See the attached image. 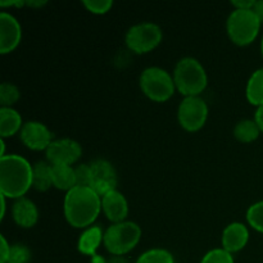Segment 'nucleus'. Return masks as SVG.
<instances>
[{
	"label": "nucleus",
	"instance_id": "obj_1",
	"mask_svg": "<svg viewBox=\"0 0 263 263\" xmlns=\"http://www.w3.org/2000/svg\"><path fill=\"white\" fill-rule=\"evenodd\" d=\"M102 210V197L90 186L76 185L64 197L63 211L67 221L74 228L91 225Z\"/></svg>",
	"mask_w": 263,
	"mask_h": 263
},
{
	"label": "nucleus",
	"instance_id": "obj_2",
	"mask_svg": "<svg viewBox=\"0 0 263 263\" xmlns=\"http://www.w3.org/2000/svg\"><path fill=\"white\" fill-rule=\"evenodd\" d=\"M32 186V166L18 154L0 157V193L7 198H22Z\"/></svg>",
	"mask_w": 263,
	"mask_h": 263
},
{
	"label": "nucleus",
	"instance_id": "obj_3",
	"mask_svg": "<svg viewBox=\"0 0 263 263\" xmlns=\"http://www.w3.org/2000/svg\"><path fill=\"white\" fill-rule=\"evenodd\" d=\"M174 80L179 91L185 97L200 94L208 84L205 68L193 57H184L177 62L174 69Z\"/></svg>",
	"mask_w": 263,
	"mask_h": 263
},
{
	"label": "nucleus",
	"instance_id": "obj_4",
	"mask_svg": "<svg viewBox=\"0 0 263 263\" xmlns=\"http://www.w3.org/2000/svg\"><path fill=\"white\" fill-rule=\"evenodd\" d=\"M141 236L140 226L133 221L112 223L104 231L103 243L109 253L121 256L136 247Z\"/></svg>",
	"mask_w": 263,
	"mask_h": 263
},
{
	"label": "nucleus",
	"instance_id": "obj_5",
	"mask_svg": "<svg viewBox=\"0 0 263 263\" xmlns=\"http://www.w3.org/2000/svg\"><path fill=\"white\" fill-rule=\"evenodd\" d=\"M261 21L252 9H235L229 14L226 28L231 40L238 45H248L257 37Z\"/></svg>",
	"mask_w": 263,
	"mask_h": 263
},
{
	"label": "nucleus",
	"instance_id": "obj_6",
	"mask_svg": "<svg viewBox=\"0 0 263 263\" xmlns=\"http://www.w3.org/2000/svg\"><path fill=\"white\" fill-rule=\"evenodd\" d=\"M140 87L144 94L156 102H164L175 92L174 76L164 68L152 66L144 69L140 74Z\"/></svg>",
	"mask_w": 263,
	"mask_h": 263
},
{
	"label": "nucleus",
	"instance_id": "obj_7",
	"mask_svg": "<svg viewBox=\"0 0 263 263\" xmlns=\"http://www.w3.org/2000/svg\"><path fill=\"white\" fill-rule=\"evenodd\" d=\"M162 40V28L154 22H139L131 26L125 36L128 48L136 53H148Z\"/></svg>",
	"mask_w": 263,
	"mask_h": 263
},
{
	"label": "nucleus",
	"instance_id": "obj_8",
	"mask_svg": "<svg viewBox=\"0 0 263 263\" xmlns=\"http://www.w3.org/2000/svg\"><path fill=\"white\" fill-rule=\"evenodd\" d=\"M179 122L185 130L197 131L205 123L208 117V105L199 95L185 97L177 110Z\"/></svg>",
	"mask_w": 263,
	"mask_h": 263
},
{
	"label": "nucleus",
	"instance_id": "obj_9",
	"mask_svg": "<svg viewBox=\"0 0 263 263\" xmlns=\"http://www.w3.org/2000/svg\"><path fill=\"white\" fill-rule=\"evenodd\" d=\"M90 164V185L100 197L116 190L118 182L117 171L109 161L104 158L94 159Z\"/></svg>",
	"mask_w": 263,
	"mask_h": 263
},
{
	"label": "nucleus",
	"instance_id": "obj_10",
	"mask_svg": "<svg viewBox=\"0 0 263 263\" xmlns=\"http://www.w3.org/2000/svg\"><path fill=\"white\" fill-rule=\"evenodd\" d=\"M81 145L73 139H55L46 148V158L51 164H69L81 157Z\"/></svg>",
	"mask_w": 263,
	"mask_h": 263
},
{
	"label": "nucleus",
	"instance_id": "obj_11",
	"mask_svg": "<svg viewBox=\"0 0 263 263\" xmlns=\"http://www.w3.org/2000/svg\"><path fill=\"white\" fill-rule=\"evenodd\" d=\"M22 143L33 151H43L49 146L53 139L51 131L40 121H27L20 131Z\"/></svg>",
	"mask_w": 263,
	"mask_h": 263
},
{
	"label": "nucleus",
	"instance_id": "obj_12",
	"mask_svg": "<svg viewBox=\"0 0 263 263\" xmlns=\"http://www.w3.org/2000/svg\"><path fill=\"white\" fill-rule=\"evenodd\" d=\"M22 39V28L13 14L0 13V53L5 54L18 46Z\"/></svg>",
	"mask_w": 263,
	"mask_h": 263
},
{
	"label": "nucleus",
	"instance_id": "obj_13",
	"mask_svg": "<svg viewBox=\"0 0 263 263\" xmlns=\"http://www.w3.org/2000/svg\"><path fill=\"white\" fill-rule=\"evenodd\" d=\"M102 208L113 223L125 221L128 215V203L125 195L117 189L107 193L102 197Z\"/></svg>",
	"mask_w": 263,
	"mask_h": 263
},
{
	"label": "nucleus",
	"instance_id": "obj_14",
	"mask_svg": "<svg viewBox=\"0 0 263 263\" xmlns=\"http://www.w3.org/2000/svg\"><path fill=\"white\" fill-rule=\"evenodd\" d=\"M249 239V231L244 223L231 222L222 233V248L228 252H239L247 246Z\"/></svg>",
	"mask_w": 263,
	"mask_h": 263
},
{
	"label": "nucleus",
	"instance_id": "obj_15",
	"mask_svg": "<svg viewBox=\"0 0 263 263\" xmlns=\"http://www.w3.org/2000/svg\"><path fill=\"white\" fill-rule=\"evenodd\" d=\"M12 216L15 223L22 228H32L39 218V210L28 198H18L12 205Z\"/></svg>",
	"mask_w": 263,
	"mask_h": 263
},
{
	"label": "nucleus",
	"instance_id": "obj_16",
	"mask_svg": "<svg viewBox=\"0 0 263 263\" xmlns=\"http://www.w3.org/2000/svg\"><path fill=\"white\" fill-rule=\"evenodd\" d=\"M103 238H104V233H103V229L99 225L89 226L80 235L79 241H77V248L82 254L92 257L97 254V251L100 244H102Z\"/></svg>",
	"mask_w": 263,
	"mask_h": 263
},
{
	"label": "nucleus",
	"instance_id": "obj_17",
	"mask_svg": "<svg viewBox=\"0 0 263 263\" xmlns=\"http://www.w3.org/2000/svg\"><path fill=\"white\" fill-rule=\"evenodd\" d=\"M22 126V117L18 110L12 107L0 108V136L3 139L14 135L17 131H21Z\"/></svg>",
	"mask_w": 263,
	"mask_h": 263
},
{
	"label": "nucleus",
	"instance_id": "obj_18",
	"mask_svg": "<svg viewBox=\"0 0 263 263\" xmlns=\"http://www.w3.org/2000/svg\"><path fill=\"white\" fill-rule=\"evenodd\" d=\"M53 185L61 190H71L76 186L74 168L69 164H51Z\"/></svg>",
	"mask_w": 263,
	"mask_h": 263
},
{
	"label": "nucleus",
	"instance_id": "obj_19",
	"mask_svg": "<svg viewBox=\"0 0 263 263\" xmlns=\"http://www.w3.org/2000/svg\"><path fill=\"white\" fill-rule=\"evenodd\" d=\"M53 185L51 164L48 162L39 161L32 166V186L36 190L45 192Z\"/></svg>",
	"mask_w": 263,
	"mask_h": 263
},
{
	"label": "nucleus",
	"instance_id": "obj_20",
	"mask_svg": "<svg viewBox=\"0 0 263 263\" xmlns=\"http://www.w3.org/2000/svg\"><path fill=\"white\" fill-rule=\"evenodd\" d=\"M247 99L253 105L263 104V67L256 69L247 82Z\"/></svg>",
	"mask_w": 263,
	"mask_h": 263
},
{
	"label": "nucleus",
	"instance_id": "obj_21",
	"mask_svg": "<svg viewBox=\"0 0 263 263\" xmlns=\"http://www.w3.org/2000/svg\"><path fill=\"white\" fill-rule=\"evenodd\" d=\"M261 128L254 120H241L234 127V136L241 143H252L259 136Z\"/></svg>",
	"mask_w": 263,
	"mask_h": 263
},
{
	"label": "nucleus",
	"instance_id": "obj_22",
	"mask_svg": "<svg viewBox=\"0 0 263 263\" xmlns=\"http://www.w3.org/2000/svg\"><path fill=\"white\" fill-rule=\"evenodd\" d=\"M136 263H175L171 252L163 248H152L144 252Z\"/></svg>",
	"mask_w": 263,
	"mask_h": 263
},
{
	"label": "nucleus",
	"instance_id": "obj_23",
	"mask_svg": "<svg viewBox=\"0 0 263 263\" xmlns=\"http://www.w3.org/2000/svg\"><path fill=\"white\" fill-rule=\"evenodd\" d=\"M21 97L20 89L12 82H2L0 85V104L2 107H12Z\"/></svg>",
	"mask_w": 263,
	"mask_h": 263
},
{
	"label": "nucleus",
	"instance_id": "obj_24",
	"mask_svg": "<svg viewBox=\"0 0 263 263\" xmlns=\"http://www.w3.org/2000/svg\"><path fill=\"white\" fill-rule=\"evenodd\" d=\"M247 220L253 229L263 233V199L254 203L247 211Z\"/></svg>",
	"mask_w": 263,
	"mask_h": 263
},
{
	"label": "nucleus",
	"instance_id": "obj_25",
	"mask_svg": "<svg viewBox=\"0 0 263 263\" xmlns=\"http://www.w3.org/2000/svg\"><path fill=\"white\" fill-rule=\"evenodd\" d=\"M31 259V251L22 243L13 244L10 247L9 258L7 263H28Z\"/></svg>",
	"mask_w": 263,
	"mask_h": 263
},
{
	"label": "nucleus",
	"instance_id": "obj_26",
	"mask_svg": "<svg viewBox=\"0 0 263 263\" xmlns=\"http://www.w3.org/2000/svg\"><path fill=\"white\" fill-rule=\"evenodd\" d=\"M200 263H234V257L223 248H215L204 254Z\"/></svg>",
	"mask_w": 263,
	"mask_h": 263
},
{
	"label": "nucleus",
	"instance_id": "obj_27",
	"mask_svg": "<svg viewBox=\"0 0 263 263\" xmlns=\"http://www.w3.org/2000/svg\"><path fill=\"white\" fill-rule=\"evenodd\" d=\"M82 4L92 13H98V14H102V13L108 12L110 9V7L113 5L112 0H84Z\"/></svg>",
	"mask_w": 263,
	"mask_h": 263
},
{
	"label": "nucleus",
	"instance_id": "obj_28",
	"mask_svg": "<svg viewBox=\"0 0 263 263\" xmlns=\"http://www.w3.org/2000/svg\"><path fill=\"white\" fill-rule=\"evenodd\" d=\"M76 175V185L79 186H89L90 185V164L82 163L74 168Z\"/></svg>",
	"mask_w": 263,
	"mask_h": 263
},
{
	"label": "nucleus",
	"instance_id": "obj_29",
	"mask_svg": "<svg viewBox=\"0 0 263 263\" xmlns=\"http://www.w3.org/2000/svg\"><path fill=\"white\" fill-rule=\"evenodd\" d=\"M0 240H2V246H0V263H7L8 258H9L10 247L12 246L8 244L4 235H0Z\"/></svg>",
	"mask_w": 263,
	"mask_h": 263
},
{
	"label": "nucleus",
	"instance_id": "obj_30",
	"mask_svg": "<svg viewBox=\"0 0 263 263\" xmlns=\"http://www.w3.org/2000/svg\"><path fill=\"white\" fill-rule=\"evenodd\" d=\"M256 0H233V4L235 5L238 9H252Z\"/></svg>",
	"mask_w": 263,
	"mask_h": 263
},
{
	"label": "nucleus",
	"instance_id": "obj_31",
	"mask_svg": "<svg viewBox=\"0 0 263 263\" xmlns=\"http://www.w3.org/2000/svg\"><path fill=\"white\" fill-rule=\"evenodd\" d=\"M254 13L257 14V17L259 18V21L263 22V0H256L254 2L253 8H252Z\"/></svg>",
	"mask_w": 263,
	"mask_h": 263
},
{
	"label": "nucleus",
	"instance_id": "obj_32",
	"mask_svg": "<svg viewBox=\"0 0 263 263\" xmlns=\"http://www.w3.org/2000/svg\"><path fill=\"white\" fill-rule=\"evenodd\" d=\"M254 121H256L258 127L261 128V131L263 133V104L257 107L256 115H254Z\"/></svg>",
	"mask_w": 263,
	"mask_h": 263
},
{
	"label": "nucleus",
	"instance_id": "obj_33",
	"mask_svg": "<svg viewBox=\"0 0 263 263\" xmlns=\"http://www.w3.org/2000/svg\"><path fill=\"white\" fill-rule=\"evenodd\" d=\"M5 195H3L2 193H0V199H2V213H0V218H4L5 216V210H7V203H5Z\"/></svg>",
	"mask_w": 263,
	"mask_h": 263
},
{
	"label": "nucleus",
	"instance_id": "obj_34",
	"mask_svg": "<svg viewBox=\"0 0 263 263\" xmlns=\"http://www.w3.org/2000/svg\"><path fill=\"white\" fill-rule=\"evenodd\" d=\"M91 263H107L105 258L100 254H95V256L91 257Z\"/></svg>",
	"mask_w": 263,
	"mask_h": 263
},
{
	"label": "nucleus",
	"instance_id": "obj_35",
	"mask_svg": "<svg viewBox=\"0 0 263 263\" xmlns=\"http://www.w3.org/2000/svg\"><path fill=\"white\" fill-rule=\"evenodd\" d=\"M0 145H2V153H0V156L4 157L5 156V143H4V139H0Z\"/></svg>",
	"mask_w": 263,
	"mask_h": 263
},
{
	"label": "nucleus",
	"instance_id": "obj_36",
	"mask_svg": "<svg viewBox=\"0 0 263 263\" xmlns=\"http://www.w3.org/2000/svg\"><path fill=\"white\" fill-rule=\"evenodd\" d=\"M261 50H262V55H263V37H262V43H261Z\"/></svg>",
	"mask_w": 263,
	"mask_h": 263
},
{
	"label": "nucleus",
	"instance_id": "obj_37",
	"mask_svg": "<svg viewBox=\"0 0 263 263\" xmlns=\"http://www.w3.org/2000/svg\"><path fill=\"white\" fill-rule=\"evenodd\" d=\"M115 263H126V262H123V261H117V262H115Z\"/></svg>",
	"mask_w": 263,
	"mask_h": 263
}]
</instances>
